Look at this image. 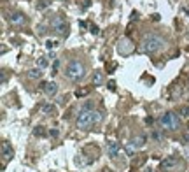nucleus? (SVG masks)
<instances>
[{
    "label": "nucleus",
    "instance_id": "1",
    "mask_svg": "<svg viewBox=\"0 0 189 172\" xmlns=\"http://www.w3.org/2000/svg\"><path fill=\"white\" fill-rule=\"evenodd\" d=\"M165 46V39L156 35V33H149L142 39V42L138 44V51L140 53H145V55H154L158 53L161 47Z\"/></svg>",
    "mask_w": 189,
    "mask_h": 172
},
{
    "label": "nucleus",
    "instance_id": "2",
    "mask_svg": "<svg viewBox=\"0 0 189 172\" xmlns=\"http://www.w3.org/2000/svg\"><path fill=\"white\" fill-rule=\"evenodd\" d=\"M102 121V113H95V111H81L77 116V128L81 130H89L95 123Z\"/></svg>",
    "mask_w": 189,
    "mask_h": 172
},
{
    "label": "nucleus",
    "instance_id": "3",
    "mask_svg": "<svg viewBox=\"0 0 189 172\" xmlns=\"http://www.w3.org/2000/svg\"><path fill=\"white\" fill-rule=\"evenodd\" d=\"M65 76L70 79V81H81L84 76H86V67L82 62L79 60H70L65 67Z\"/></svg>",
    "mask_w": 189,
    "mask_h": 172
},
{
    "label": "nucleus",
    "instance_id": "4",
    "mask_svg": "<svg viewBox=\"0 0 189 172\" xmlns=\"http://www.w3.org/2000/svg\"><path fill=\"white\" fill-rule=\"evenodd\" d=\"M51 28H53L60 37H65L67 32H68V25L65 23V19H63L61 16H54V18L51 19Z\"/></svg>",
    "mask_w": 189,
    "mask_h": 172
},
{
    "label": "nucleus",
    "instance_id": "5",
    "mask_svg": "<svg viewBox=\"0 0 189 172\" xmlns=\"http://www.w3.org/2000/svg\"><path fill=\"white\" fill-rule=\"evenodd\" d=\"M161 125L167 130H177L179 128V118L175 113H167L161 116Z\"/></svg>",
    "mask_w": 189,
    "mask_h": 172
},
{
    "label": "nucleus",
    "instance_id": "6",
    "mask_svg": "<svg viewBox=\"0 0 189 172\" xmlns=\"http://www.w3.org/2000/svg\"><path fill=\"white\" fill-rule=\"evenodd\" d=\"M135 51V44L128 39V37H123L119 42H117V53L121 55V56H128V55H131Z\"/></svg>",
    "mask_w": 189,
    "mask_h": 172
},
{
    "label": "nucleus",
    "instance_id": "7",
    "mask_svg": "<svg viewBox=\"0 0 189 172\" xmlns=\"http://www.w3.org/2000/svg\"><path fill=\"white\" fill-rule=\"evenodd\" d=\"M9 23L14 26H25L26 25V16L23 12H11L9 14Z\"/></svg>",
    "mask_w": 189,
    "mask_h": 172
},
{
    "label": "nucleus",
    "instance_id": "8",
    "mask_svg": "<svg viewBox=\"0 0 189 172\" xmlns=\"http://www.w3.org/2000/svg\"><path fill=\"white\" fill-rule=\"evenodd\" d=\"M177 165V158L175 156H167L161 164H159V171L161 172H168L170 169H174Z\"/></svg>",
    "mask_w": 189,
    "mask_h": 172
},
{
    "label": "nucleus",
    "instance_id": "9",
    "mask_svg": "<svg viewBox=\"0 0 189 172\" xmlns=\"http://www.w3.org/2000/svg\"><path fill=\"white\" fill-rule=\"evenodd\" d=\"M40 88L46 91V95H49V97H53V95H56V91H58V84L56 83H40Z\"/></svg>",
    "mask_w": 189,
    "mask_h": 172
},
{
    "label": "nucleus",
    "instance_id": "10",
    "mask_svg": "<svg viewBox=\"0 0 189 172\" xmlns=\"http://www.w3.org/2000/svg\"><path fill=\"white\" fill-rule=\"evenodd\" d=\"M144 144H145V137L144 135H137V137H133L130 141V148H133V149H140V148H144Z\"/></svg>",
    "mask_w": 189,
    "mask_h": 172
},
{
    "label": "nucleus",
    "instance_id": "11",
    "mask_svg": "<svg viewBox=\"0 0 189 172\" xmlns=\"http://www.w3.org/2000/svg\"><path fill=\"white\" fill-rule=\"evenodd\" d=\"M107 153H109V156H110V158H116V156H117V153H119V146H117V142H114V141H107Z\"/></svg>",
    "mask_w": 189,
    "mask_h": 172
},
{
    "label": "nucleus",
    "instance_id": "12",
    "mask_svg": "<svg viewBox=\"0 0 189 172\" xmlns=\"http://www.w3.org/2000/svg\"><path fill=\"white\" fill-rule=\"evenodd\" d=\"M103 84V74L100 70L93 72V86H102Z\"/></svg>",
    "mask_w": 189,
    "mask_h": 172
},
{
    "label": "nucleus",
    "instance_id": "13",
    "mask_svg": "<svg viewBox=\"0 0 189 172\" xmlns=\"http://www.w3.org/2000/svg\"><path fill=\"white\" fill-rule=\"evenodd\" d=\"M89 91H91V90H89L88 86H81V88H77V90H75V97H77V98L88 97V95H89Z\"/></svg>",
    "mask_w": 189,
    "mask_h": 172
},
{
    "label": "nucleus",
    "instance_id": "14",
    "mask_svg": "<svg viewBox=\"0 0 189 172\" xmlns=\"http://www.w3.org/2000/svg\"><path fill=\"white\" fill-rule=\"evenodd\" d=\"M28 77L30 79H40L42 77V69H32V70H28Z\"/></svg>",
    "mask_w": 189,
    "mask_h": 172
},
{
    "label": "nucleus",
    "instance_id": "15",
    "mask_svg": "<svg viewBox=\"0 0 189 172\" xmlns=\"http://www.w3.org/2000/svg\"><path fill=\"white\" fill-rule=\"evenodd\" d=\"M2 156L4 158H12V149L7 146V142H2Z\"/></svg>",
    "mask_w": 189,
    "mask_h": 172
},
{
    "label": "nucleus",
    "instance_id": "16",
    "mask_svg": "<svg viewBox=\"0 0 189 172\" xmlns=\"http://www.w3.org/2000/svg\"><path fill=\"white\" fill-rule=\"evenodd\" d=\"M117 69V63L116 62H109V63H105V70H107V74H114V70Z\"/></svg>",
    "mask_w": 189,
    "mask_h": 172
},
{
    "label": "nucleus",
    "instance_id": "17",
    "mask_svg": "<svg viewBox=\"0 0 189 172\" xmlns=\"http://www.w3.org/2000/svg\"><path fill=\"white\" fill-rule=\"evenodd\" d=\"M33 135H37V137H44V135H46V130H44V127H37V128L33 130Z\"/></svg>",
    "mask_w": 189,
    "mask_h": 172
},
{
    "label": "nucleus",
    "instance_id": "18",
    "mask_svg": "<svg viewBox=\"0 0 189 172\" xmlns=\"http://www.w3.org/2000/svg\"><path fill=\"white\" fill-rule=\"evenodd\" d=\"M56 46H58L56 40H47V42H46V47H47V49H54Z\"/></svg>",
    "mask_w": 189,
    "mask_h": 172
},
{
    "label": "nucleus",
    "instance_id": "19",
    "mask_svg": "<svg viewBox=\"0 0 189 172\" xmlns=\"http://www.w3.org/2000/svg\"><path fill=\"white\" fill-rule=\"evenodd\" d=\"M58 67H60V60L56 58V60L53 62V74H58Z\"/></svg>",
    "mask_w": 189,
    "mask_h": 172
},
{
    "label": "nucleus",
    "instance_id": "20",
    "mask_svg": "<svg viewBox=\"0 0 189 172\" xmlns=\"http://www.w3.org/2000/svg\"><path fill=\"white\" fill-rule=\"evenodd\" d=\"M89 32H91L93 35H98V33H100V30H98L96 25H91V26H89Z\"/></svg>",
    "mask_w": 189,
    "mask_h": 172
},
{
    "label": "nucleus",
    "instance_id": "21",
    "mask_svg": "<svg viewBox=\"0 0 189 172\" xmlns=\"http://www.w3.org/2000/svg\"><path fill=\"white\" fill-rule=\"evenodd\" d=\"M44 113H47V114H53L54 113V107L53 105H44V109H42Z\"/></svg>",
    "mask_w": 189,
    "mask_h": 172
},
{
    "label": "nucleus",
    "instance_id": "22",
    "mask_svg": "<svg viewBox=\"0 0 189 172\" xmlns=\"http://www.w3.org/2000/svg\"><path fill=\"white\" fill-rule=\"evenodd\" d=\"M179 113H181V116H189V107H181Z\"/></svg>",
    "mask_w": 189,
    "mask_h": 172
},
{
    "label": "nucleus",
    "instance_id": "23",
    "mask_svg": "<svg viewBox=\"0 0 189 172\" xmlns=\"http://www.w3.org/2000/svg\"><path fill=\"white\" fill-rule=\"evenodd\" d=\"M46 7H47V4H46V2H42V0H40V2H37V9H39V11H44Z\"/></svg>",
    "mask_w": 189,
    "mask_h": 172
},
{
    "label": "nucleus",
    "instance_id": "24",
    "mask_svg": "<svg viewBox=\"0 0 189 172\" xmlns=\"http://www.w3.org/2000/svg\"><path fill=\"white\" fill-rule=\"evenodd\" d=\"M46 65H47V60H46V58H40V60H39V69H42V67H46Z\"/></svg>",
    "mask_w": 189,
    "mask_h": 172
},
{
    "label": "nucleus",
    "instance_id": "25",
    "mask_svg": "<svg viewBox=\"0 0 189 172\" xmlns=\"http://www.w3.org/2000/svg\"><path fill=\"white\" fill-rule=\"evenodd\" d=\"M89 2H91V0H81V7H82V9H88V7H89Z\"/></svg>",
    "mask_w": 189,
    "mask_h": 172
},
{
    "label": "nucleus",
    "instance_id": "26",
    "mask_svg": "<svg viewBox=\"0 0 189 172\" xmlns=\"http://www.w3.org/2000/svg\"><path fill=\"white\" fill-rule=\"evenodd\" d=\"M130 19H131V21H137V19H138V12H137V11H133V12H131V16H130Z\"/></svg>",
    "mask_w": 189,
    "mask_h": 172
},
{
    "label": "nucleus",
    "instance_id": "27",
    "mask_svg": "<svg viewBox=\"0 0 189 172\" xmlns=\"http://www.w3.org/2000/svg\"><path fill=\"white\" fill-rule=\"evenodd\" d=\"M107 86H109V90H110V91H116V83H114V81H109V84H107Z\"/></svg>",
    "mask_w": 189,
    "mask_h": 172
},
{
    "label": "nucleus",
    "instance_id": "28",
    "mask_svg": "<svg viewBox=\"0 0 189 172\" xmlns=\"http://www.w3.org/2000/svg\"><path fill=\"white\" fill-rule=\"evenodd\" d=\"M49 135L51 137H58V130H49Z\"/></svg>",
    "mask_w": 189,
    "mask_h": 172
},
{
    "label": "nucleus",
    "instance_id": "29",
    "mask_svg": "<svg viewBox=\"0 0 189 172\" xmlns=\"http://www.w3.org/2000/svg\"><path fill=\"white\" fill-rule=\"evenodd\" d=\"M152 21H159V14H152Z\"/></svg>",
    "mask_w": 189,
    "mask_h": 172
},
{
    "label": "nucleus",
    "instance_id": "30",
    "mask_svg": "<svg viewBox=\"0 0 189 172\" xmlns=\"http://www.w3.org/2000/svg\"><path fill=\"white\" fill-rule=\"evenodd\" d=\"M79 26H82V28H86L88 25H86V21H79Z\"/></svg>",
    "mask_w": 189,
    "mask_h": 172
},
{
    "label": "nucleus",
    "instance_id": "31",
    "mask_svg": "<svg viewBox=\"0 0 189 172\" xmlns=\"http://www.w3.org/2000/svg\"><path fill=\"white\" fill-rule=\"evenodd\" d=\"M145 172H152V169H145Z\"/></svg>",
    "mask_w": 189,
    "mask_h": 172
},
{
    "label": "nucleus",
    "instance_id": "32",
    "mask_svg": "<svg viewBox=\"0 0 189 172\" xmlns=\"http://www.w3.org/2000/svg\"><path fill=\"white\" fill-rule=\"evenodd\" d=\"M188 128H189V123H188Z\"/></svg>",
    "mask_w": 189,
    "mask_h": 172
}]
</instances>
